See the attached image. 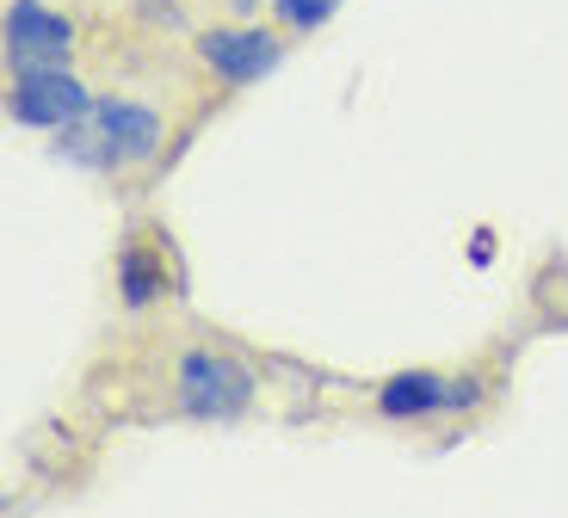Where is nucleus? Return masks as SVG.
<instances>
[{
	"instance_id": "3",
	"label": "nucleus",
	"mask_w": 568,
	"mask_h": 518,
	"mask_svg": "<svg viewBox=\"0 0 568 518\" xmlns=\"http://www.w3.org/2000/svg\"><path fill=\"white\" fill-rule=\"evenodd\" d=\"M180 395L192 414L204 420H229V414H242L247 395H254V377L242 365H229V358H211V352H192L180 365Z\"/></svg>"
},
{
	"instance_id": "4",
	"label": "nucleus",
	"mask_w": 568,
	"mask_h": 518,
	"mask_svg": "<svg viewBox=\"0 0 568 518\" xmlns=\"http://www.w3.org/2000/svg\"><path fill=\"white\" fill-rule=\"evenodd\" d=\"M69 19H57L38 0H13V13H7V62L13 69H57L69 57Z\"/></svg>"
},
{
	"instance_id": "2",
	"label": "nucleus",
	"mask_w": 568,
	"mask_h": 518,
	"mask_svg": "<svg viewBox=\"0 0 568 518\" xmlns=\"http://www.w3.org/2000/svg\"><path fill=\"white\" fill-rule=\"evenodd\" d=\"M93 99H87V87L74 81V74L62 69H19L13 93H7V112H13V124H74V118L87 112Z\"/></svg>"
},
{
	"instance_id": "6",
	"label": "nucleus",
	"mask_w": 568,
	"mask_h": 518,
	"mask_svg": "<svg viewBox=\"0 0 568 518\" xmlns=\"http://www.w3.org/2000/svg\"><path fill=\"white\" fill-rule=\"evenodd\" d=\"M476 402V383H445V377H396L384 389V414H433V407H469Z\"/></svg>"
},
{
	"instance_id": "9",
	"label": "nucleus",
	"mask_w": 568,
	"mask_h": 518,
	"mask_svg": "<svg viewBox=\"0 0 568 518\" xmlns=\"http://www.w3.org/2000/svg\"><path fill=\"white\" fill-rule=\"evenodd\" d=\"M235 7H254V0H235Z\"/></svg>"
},
{
	"instance_id": "7",
	"label": "nucleus",
	"mask_w": 568,
	"mask_h": 518,
	"mask_svg": "<svg viewBox=\"0 0 568 518\" xmlns=\"http://www.w3.org/2000/svg\"><path fill=\"white\" fill-rule=\"evenodd\" d=\"M272 7H278L284 26H297V31H315L341 13V0H272Z\"/></svg>"
},
{
	"instance_id": "5",
	"label": "nucleus",
	"mask_w": 568,
	"mask_h": 518,
	"mask_svg": "<svg viewBox=\"0 0 568 518\" xmlns=\"http://www.w3.org/2000/svg\"><path fill=\"white\" fill-rule=\"evenodd\" d=\"M204 62H211L223 81H260V74L278 69V43L266 31H211L204 38Z\"/></svg>"
},
{
	"instance_id": "1",
	"label": "nucleus",
	"mask_w": 568,
	"mask_h": 518,
	"mask_svg": "<svg viewBox=\"0 0 568 518\" xmlns=\"http://www.w3.org/2000/svg\"><path fill=\"white\" fill-rule=\"evenodd\" d=\"M155 142H161L155 112L124 105V99H100V105H87L69 124V142H62V149H69L74 161H87V167H130L142 154H155Z\"/></svg>"
},
{
	"instance_id": "8",
	"label": "nucleus",
	"mask_w": 568,
	"mask_h": 518,
	"mask_svg": "<svg viewBox=\"0 0 568 518\" xmlns=\"http://www.w3.org/2000/svg\"><path fill=\"white\" fill-rule=\"evenodd\" d=\"M124 284H130V303H149V296H155V272H149L142 253H130V260H124Z\"/></svg>"
}]
</instances>
